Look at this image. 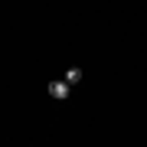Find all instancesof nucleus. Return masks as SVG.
<instances>
[{
  "label": "nucleus",
  "mask_w": 147,
  "mask_h": 147,
  "mask_svg": "<svg viewBox=\"0 0 147 147\" xmlns=\"http://www.w3.org/2000/svg\"><path fill=\"white\" fill-rule=\"evenodd\" d=\"M65 82H69V85H79V82H82V69H79V65H72V69L65 72Z\"/></svg>",
  "instance_id": "obj_2"
},
{
  "label": "nucleus",
  "mask_w": 147,
  "mask_h": 147,
  "mask_svg": "<svg viewBox=\"0 0 147 147\" xmlns=\"http://www.w3.org/2000/svg\"><path fill=\"white\" fill-rule=\"evenodd\" d=\"M46 92H49V98H56V101H65L69 95H72V85H69L65 79H59V82H49V85H46Z\"/></svg>",
  "instance_id": "obj_1"
}]
</instances>
